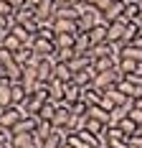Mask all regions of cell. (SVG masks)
I'll list each match as a JSON object with an SVG mask.
<instances>
[{
    "label": "cell",
    "mask_w": 142,
    "mask_h": 148,
    "mask_svg": "<svg viewBox=\"0 0 142 148\" xmlns=\"http://www.w3.org/2000/svg\"><path fill=\"white\" fill-rule=\"evenodd\" d=\"M66 143H71L74 148H101L104 146V140H101L99 135L89 133V130H79V133L66 135Z\"/></svg>",
    "instance_id": "cell-1"
},
{
    "label": "cell",
    "mask_w": 142,
    "mask_h": 148,
    "mask_svg": "<svg viewBox=\"0 0 142 148\" xmlns=\"http://www.w3.org/2000/svg\"><path fill=\"white\" fill-rule=\"evenodd\" d=\"M99 23H104L101 21V10L99 8H94V5H89V3H84L81 5V15H79V31H91L94 26H99Z\"/></svg>",
    "instance_id": "cell-2"
},
{
    "label": "cell",
    "mask_w": 142,
    "mask_h": 148,
    "mask_svg": "<svg viewBox=\"0 0 142 148\" xmlns=\"http://www.w3.org/2000/svg\"><path fill=\"white\" fill-rule=\"evenodd\" d=\"M26 115H28L26 107H20V105H10V107H5V110L0 112V128H10V130H13Z\"/></svg>",
    "instance_id": "cell-3"
},
{
    "label": "cell",
    "mask_w": 142,
    "mask_h": 148,
    "mask_svg": "<svg viewBox=\"0 0 142 148\" xmlns=\"http://www.w3.org/2000/svg\"><path fill=\"white\" fill-rule=\"evenodd\" d=\"M107 41L114 44V46H124L127 44V23H124L122 18L107 26Z\"/></svg>",
    "instance_id": "cell-4"
},
{
    "label": "cell",
    "mask_w": 142,
    "mask_h": 148,
    "mask_svg": "<svg viewBox=\"0 0 142 148\" xmlns=\"http://www.w3.org/2000/svg\"><path fill=\"white\" fill-rule=\"evenodd\" d=\"M101 140H104V146H124L127 148V135H124V130L119 125H107Z\"/></svg>",
    "instance_id": "cell-5"
},
{
    "label": "cell",
    "mask_w": 142,
    "mask_h": 148,
    "mask_svg": "<svg viewBox=\"0 0 142 148\" xmlns=\"http://www.w3.org/2000/svg\"><path fill=\"white\" fill-rule=\"evenodd\" d=\"M30 49L36 51L38 59H41V56H56V41H51V38H41V36H36L33 44H30Z\"/></svg>",
    "instance_id": "cell-6"
},
{
    "label": "cell",
    "mask_w": 142,
    "mask_h": 148,
    "mask_svg": "<svg viewBox=\"0 0 142 148\" xmlns=\"http://www.w3.org/2000/svg\"><path fill=\"white\" fill-rule=\"evenodd\" d=\"M53 66H56V56H41L36 64V72L41 82H51L53 79Z\"/></svg>",
    "instance_id": "cell-7"
},
{
    "label": "cell",
    "mask_w": 142,
    "mask_h": 148,
    "mask_svg": "<svg viewBox=\"0 0 142 148\" xmlns=\"http://www.w3.org/2000/svg\"><path fill=\"white\" fill-rule=\"evenodd\" d=\"M13 59L18 61L23 69H26V66H36V64H38V56H36V51H33L30 46H20V49L13 54Z\"/></svg>",
    "instance_id": "cell-8"
},
{
    "label": "cell",
    "mask_w": 142,
    "mask_h": 148,
    "mask_svg": "<svg viewBox=\"0 0 142 148\" xmlns=\"http://www.w3.org/2000/svg\"><path fill=\"white\" fill-rule=\"evenodd\" d=\"M71 118H74V115H71V110H69V107L58 105V110H56V115H53V120H51V125H53L56 130H64V133H66V130H69Z\"/></svg>",
    "instance_id": "cell-9"
},
{
    "label": "cell",
    "mask_w": 142,
    "mask_h": 148,
    "mask_svg": "<svg viewBox=\"0 0 142 148\" xmlns=\"http://www.w3.org/2000/svg\"><path fill=\"white\" fill-rule=\"evenodd\" d=\"M38 82H41V79H38L36 66H26V69H23V77H20V84L26 87V92H28V95H33V92H36Z\"/></svg>",
    "instance_id": "cell-10"
},
{
    "label": "cell",
    "mask_w": 142,
    "mask_h": 148,
    "mask_svg": "<svg viewBox=\"0 0 142 148\" xmlns=\"http://www.w3.org/2000/svg\"><path fill=\"white\" fill-rule=\"evenodd\" d=\"M97 74H99V72H97L94 66H86V69H81V72L74 74V84H79V87L84 89V87H89V84H94Z\"/></svg>",
    "instance_id": "cell-11"
},
{
    "label": "cell",
    "mask_w": 142,
    "mask_h": 148,
    "mask_svg": "<svg viewBox=\"0 0 142 148\" xmlns=\"http://www.w3.org/2000/svg\"><path fill=\"white\" fill-rule=\"evenodd\" d=\"M81 100V87L79 84H74V82H69L66 84V89H64V100L58 105H64V107H71L74 102H79Z\"/></svg>",
    "instance_id": "cell-12"
},
{
    "label": "cell",
    "mask_w": 142,
    "mask_h": 148,
    "mask_svg": "<svg viewBox=\"0 0 142 148\" xmlns=\"http://www.w3.org/2000/svg\"><path fill=\"white\" fill-rule=\"evenodd\" d=\"M101 97H104V92L101 89H97L94 84H89V87L81 89V102L86 105V107H91V105H99Z\"/></svg>",
    "instance_id": "cell-13"
},
{
    "label": "cell",
    "mask_w": 142,
    "mask_h": 148,
    "mask_svg": "<svg viewBox=\"0 0 142 148\" xmlns=\"http://www.w3.org/2000/svg\"><path fill=\"white\" fill-rule=\"evenodd\" d=\"M10 87H13V82H10L8 77H0V110H5V107H10V105H13Z\"/></svg>",
    "instance_id": "cell-14"
},
{
    "label": "cell",
    "mask_w": 142,
    "mask_h": 148,
    "mask_svg": "<svg viewBox=\"0 0 142 148\" xmlns=\"http://www.w3.org/2000/svg\"><path fill=\"white\" fill-rule=\"evenodd\" d=\"M122 13H124V3L114 0L112 5L101 13V21H104V23H114V21H119V18H122Z\"/></svg>",
    "instance_id": "cell-15"
},
{
    "label": "cell",
    "mask_w": 142,
    "mask_h": 148,
    "mask_svg": "<svg viewBox=\"0 0 142 148\" xmlns=\"http://www.w3.org/2000/svg\"><path fill=\"white\" fill-rule=\"evenodd\" d=\"M51 26L56 33H79V23L76 21H66V18H53Z\"/></svg>",
    "instance_id": "cell-16"
},
{
    "label": "cell",
    "mask_w": 142,
    "mask_h": 148,
    "mask_svg": "<svg viewBox=\"0 0 142 148\" xmlns=\"http://www.w3.org/2000/svg\"><path fill=\"white\" fill-rule=\"evenodd\" d=\"M119 59H129V61H137V64H142V49L135 44H124L119 46Z\"/></svg>",
    "instance_id": "cell-17"
},
{
    "label": "cell",
    "mask_w": 142,
    "mask_h": 148,
    "mask_svg": "<svg viewBox=\"0 0 142 148\" xmlns=\"http://www.w3.org/2000/svg\"><path fill=\"white\" fill-rule=\"evenodd\" d=\"M38 123H41V118H38V115H26V118H23V120L13 128V133H33V130L38 128Z\"/></svg>",
    "instance_id": "cell-18"
},
{
    "label": "cell",
    "mask_w": 142,
    "mask_h": 148,
    "mask_svg": "<svg viewBox=\"0 0 142 148\" xmlns=\"http://www.w3.org/2000/svg\"><path fill=\"white\" fill-rule=\"evenodd\" d=\"M20 46H26V44H23V41H20L15 33H3V36H0V49L10 51V54H15Z\"/></svg>",
    "instance_id": "cell-19"
},
{
    "label": "cell",
    "mask_w": 142,
    "mask_h": 148,
    "mask_svg": "<svg viewBox=\"0 0 142 148\" xmlns=\"http://www.w3.org/2000/svg\"><path fill=\"white\" fill-rule=\"evenodd\" d=\"M53 77L61 79L64 84H69V82H74V69H71L66 61H56V66H53Z\"/></svg>",
    "instance_id": "cell-20"
},
{
    "label": "cell",
    "mask_w": 142,
    "mask_h": 148,
    "mask_svg": "<svg viewBox=\"0 0 142 148\" xmlns=\"http://www.w3.org/2000/svg\"><path fill=\"white\" fill-rule=\"evenodd\" d=\"M91 66L99 74H104V72H112L114 66H119V59H114V56H99V59H94Z\"/></svg>",
    "instance_id": "cell-21"
},
{
    "label": "cell",
    "mask_w": 142,
    "mask_h": 148,
    "mask_svg": "<svg viewBox=\"0 0 142 148\" xmlns=\"http://www.w3.org/2000/svg\"><path fill=\"white\" fill-rule=\"evenodd\" d=\"M107 26L109 23H99V26H94L91 31H86L89 33V41H91V46H99L107 41Z\"/></svg>",
    "instance_id": "cell-22"
},
{
    "label": "cell",
    "mask_w": 142,
    "mask_h": 148,
    "mask_svg": "<svg viewBox=\"0 0 142 148\" xmlns=\"http://www.w3.org/2000/svg\"><path fill=\"white\" fill-rule=\"evenodd\" d=\"M140 13H142V5L137 0H132L124 5V13H122V21L124 23H132V21H140Z\"/></svg>",
    "instance_id": "cell-23"
},
{
    "label": "cell",
    "mask_w": 142,
    "mask_h": 148,
    "mask_svg": "<svg viewBox=\"0 0 142 148\" xmlns=\"http://www.w3.org/2000/svg\"><path fill=\"white\" fill-rule=\"evenodd\" d=\"M10 95H13V105H20V107H26V102H28V97H30L20 82H13V87H10Z\"/></svg>",
    "instance_id": "cell-24"
},
{
    "label": "cell",
    "mask_w": 142,
    "mask_h": 148,
    "mask_svg": "<svg viewBox=\"0 0 142 148\" xmlns=\"http://www.w3.org/2000/svg\"><path fill=\"white\" fill-rule=\"evenodd\" d=\"M64 140H66V133L53 128L51 133L46 135V140H43V148H61V146H64Z\"/></svg>",
    "instance_id": "cell-25"
},
{
    "label": "cell",
    "mask_w": 142,
    "mask_h": 148,
    "mask_svg": "<svg viewBox=\"0 0 142 148\" xmlns=\"http://www.w3.org/2000/svg\"><path fill=\"white\" fill-rule=\"evenodd\" d=\"M89 49H91L89 33L79 31V33H76V44H74V51H76V56H84V54H89Z\"/></svg>",
    "instance_id": "cell-26"
},
{
    "label": "cell",
    "mask_w": 142,
    "mask_h": 148,
    "mask_svg": "<svg viewBox=\"0 0 142 148\" xmlns=\"http://www.w3.org/2000/svg\"><path fill=\"white\" fill-rule=\"evenodd\" d=\"M64 89H66V84L53 77V79L48 82V97H51L53 102H61V100H64Z\"/></svg>",
    "instance_id": "cell-27"
},
{
    "label": "cell",
    "mask_w": 142,
    "mask_h": 148,
    "mask_svg": "<svg viewBox=\"0 0 142 148\" xmlns=\"http://www.w3.org/2000/svg\"><path fill=\"white\" fill-rule=\"evenodd\" d=\"M86 115L91 120H99V123H104V125H109V110H104L101 105H91L89 110H86Z\"/></svg>",
    "instance_id": "cell-28"
},
{
    "label": "cell",
    "mask_w": 142,
    "mask_h": 148,
    "mask_svg": "<svg viewBox=\"0 0 142 148\" xmlns=\"http://www.w3.org/2000/svg\"><path fill=\"white\" fill-rule=\"evenodd\" d=\"M13 148H36L33 133H13Z\"/></svg>",
    "instance_id": "cell-29"
},
{
    "label": "cell",
    "mask_w": 142,
    "mask_h": 148,
    "mask_svg": "<svg viewBox=\"0 0 142 148\" xmlns=\"http://www.w3.org/2000/svg\"><path fill=\"white\" fill-rule=\"evenodd\" d=\"M91 64H94V59H91L89 54H84V56H74V59L69 61V66L74 69V74L81 72V69H86V66H91Z\"/></svg>",
    "instance_id": "cell-30"
},
{
    "label": "cell",
    "mask_w": 142,
    "mask_h": 148,
    "mask_svg": "<svg viewBox=\"0 0 142 148\" xmlns=\"http://www.w3.org/2000/svg\"><path fill=\"white\" fill-rule=\"evenodd\" d=\"M76 33H56V51L58 49H74Z\"/></svg>",
    "instance_id": "cell-31"
},
{
    "label": "cell",
    "mask_w": 142,
    "mask_h": 148,
    "mask_svg": "<svg viewBox=\"0 0 142 148\" xmlns=\"http://www.w3.org/2000/svg\"><path fill=\"white\" fill-rule=\"evenodd\" d=\"M56 110H58V102H53V100H48V102L43 105V110L38 112V118H41V120H53V115H56Z\"/></svg>",
    "instance_id": "cell-32"
},
{
    "label": "cell",
    "mask_w": 142,
    "mask_h": 148,
    "mask_svg": "<svg viewBox=\"0 0 142 148\" xmlns=\"http://www.w3.org/2000/svg\"><path fill=\"white\" fill-rule=\"evenodd\" d=\"M119 128L124 130L127 138H129V135H137V130H140V125H137L132 118H122V120H119Z\"/></svg>",
    "instance_id": "cell-33"
},
{
    "label": "cell",
    "mask_w": 142,
    "mask_h": 148,
    "mask_svg": "<svg viewBox=\"0 0 142 148\" xmlns=\"http://www.w3.org/2000/svg\"><path fill=\"white\" fill-rule=\"evenodd\" d=\"M84 130H89V133H94V135H99V138H101V135H104V130H107V125H104V123H99V120H91V118H89V120H86V128H84Z\"/></svg>",
    "instance_id": "cell-34"
},
{
    "label": "cell",
    "mask_w": 142,
    "mask_h": 148,
    "mask_svg": "<svg viewBox=\"0 0 142 148\" xmlns=\"http://www.w3.org/2000/svg\"><path fill=\"white\" fill-rule=\"evenodd\" d=\"M127 112H129V107H114L109 112V125H119V120L127 118Z\"/></svg>",
    "instance_id": "cell-35"
},
{
    "label": "cell",
    "mask_w": 142,
    "mask_h": 148,
    "mask_svg": "<svg viewBox=\"0 0 142 148\" xmlns=\"http://www.w3.org/2000/svg\"><path fill=\"white\" fill-rule=\"evenodd\" d=\"M119 69H122V74H132V72H137V69H142V64L129 61V59H119Z\"/></svg>",
    "instance_id": "cell-36"
},
{
    "label": "cell",
    "mask_w": 142,
    "mask_h": 148,
    "mask_svg": "<svg viewBox=\"0 0 142 148\" xmlns=\"http://www.w3.org/2000/svg\"><path fill=\"white\" fill-rule=\"evenodd\" d=\"M36 36H41V38H51V41H56V31H53V26L51 23H41V28H38V33Z\"/></svg>",
    "instance_id": "cell-37"
},
{
    "label": "cell",
    "mask_w": 142,
    "mask_h": 148,
    "mask_svg": "<svg viewBox=\"0 0 142 148\" xmlns=\"http://www.w3.org/2000/svg\"><path fill=\"white\" fill-rule=\"evenodd\" d=\"M127 118H132L135 120V123H137V125H142V107L137 102L132 105V107H129V112H127Z\"/></svg>",
    "instance_id": "cell-38"
},
{
    "label": "cell",
    "mask_w": 142,
    "mask_h": 148,
    "mask_svg": "<svg viewBox=\"0 0 142 148\" xmlns=\"http://www.w3.org/2000/svg\"><path fill=\"white\" fill-rule=\"evenodd\" d=\"M69 110H71V115H86V110H89V107H86V105L79 100V102H74V105H71Z\"/></svg>",
    "instance_id": "cell-39"
},
{
    "label": "cell",
    "mask_w": 142,
    "mask_h": 148,
    "mask_svg": "<svg viewBox=\"0 0 142 148\" xmlns=\"http://www.w3.org/2000/svg\"><path fill=\"white\" fill-rule=\"evenodd\" d=\"M86 3H89V5H94V8H99L101 13H104V10H107V8L112 5L114 0H86Z\"/></svg>",
    "instance_id": "cell-40"
},
{
    "label": "cell",
    "mask_w": 142,
    "mask_h": 148,
    "mask_svg": "<svg viewBox=\"0 0 142 148\" xmlns=\"http://www.w3.org/2000/svg\"><path fill=\"white\" fill-rule=\"evenodd\" d=\"M0 15H15L13 5H10V3H3V0H0Z\"/></svg>",
    "instance_id": "cell-41"
},
{
    "label": "cell",
    "mask_w": 142,
    "mask_h": 148,
    "mask_svg": "<svg viewBox=\"0 0 142 148\" xmlns=\"http://www.w3.org/2000/svg\"><path fill=\"white\" fill-rule=\"evenodd\" d=\"M127 143H129V146H135V148H142V135H129Z\"/></svg>",
    "instance_id": "cell-42"
},
{
    "label": "cell",
    "mask_w": 142,
    "mask_h": 148,
    "mask_svg": "<svg viewBox=\"0 0 142 148\" xmlns=\"http://www.w3.org/2000/svg\"><path fill=\"white\" fill-rule=\"evenodd\" d=\"M132 44H135V46H140V49H142V36H135V41H132Z\"/></svg>",
    "instance_id": "cell-43"
},
{
    "label": "cell",
    "mask_w": 142,
    "mask_h": 148,
    "mask_svg": "<svg viewBox=\"0 0 142 148\" xmlns=\"http://www.w3.org/2000/svg\"><path fill=\"white\" fill-rule=\"evenodd\" d=\"M69 3H71V5H84L86 0H69Z\"/></svg>",
    "instance_id": "cell-44"
},
{
    "label": "cell",
    "mask_w": 142,
    "mask_h": 148,
    "mask_svg": "<svg viewBox=\"0 0 142 148\" xmlns=\"http://www.w3.org/2000/svg\"><path fill=\"white\" fill-rule=\"evenodd\" d=\"M38 3H41V0H26V5H33V8H36Z\"/></svg>",
    "instance_id": "cell-45"
},
{
    "label": "cell",
    "mask_w": 142,
    "mask_h": 148,
    "mask_svg": "<svg viewBox=\"0 0 142 148\" xmlns=\"http://www.w3.org/2000/svg\"><path fill=\"white\" fill-rule=\"evenodd\" d=\"M56 5H71L69 0H56Z\"/></svg>",
    "instance_id": "cell-46"
},
{
    "label": "cell",
    "mask_w": 142,
    "mask_h": 148,
    "mask_svg": "<svg viewBox=\"0 0 142 148\" xmlns=\"http://www.w3.org/2000/svg\"><path fill=\"white\" fill-rule=\"evenodd\" d=\"M61 148H74V146H71V143H66V140H64V146H61Z\"/></svg>",
    "instance_id": "cell-47"
},
{
    "label": "cell",
    "mask_w": 142,
    "mask_h": 148,
    "mask_svg": "<svg viewBox=\"0 0 142 148\" xmlns=\"http://www.w3.org/2000/svg\"><path fill=\"white\" fill-rule=\"evenodd\" d=\"M104 148H124V146H104Z\"/></svg>",
    "instance_id": "cell-48"
},
{
    "label": "cell",
    "mask_w": 142,
    "mask_h": 148,
    "mask_svg": "<svg viewBox=\"0 0 142 148\" xmlns=\"http://www.w3.org/2000/svg\"><path fill=\"white\" fill-rule=\"evenodd\" d=\"M119 3H124V5H127V3H132V0H119Z\"/></svg>",
    "instance_id": "cell-49"
},
{
    "label": "cell",
    "mask_w": 142,
    "mask_h": 148,
    "mask_svg": "<svg viewBox=\"0 0 142 148\" xmlns=\"http://www.w3.org/2000/svg\"><path fill=\"white\" fill-rule=\"evenodd\" d=\"M137 135H142V125H140V130H137Z\"/></svg>",
    "instance_id": "cell-50"
},
{
    "label": "cell",
    "mask_w": 142,
    "mask_h": 148,
    "mask_svg": "<svg viewBox=\"0 0 142 148\" xmlns=\"http://www.w3.org/2000/svg\"><path fill=\"white\" fill-rule=\"evenodd\" d=\"M127 148H135V146H129V143H127Z\"/></svg>",
    "instance_id": "cell-51"
},
{
    "label": "cell",
    "mask_w": 142,
    "mask_h": 148,
    "mask_svg": "<svg viewBox=\"0 0 142 148\" xmlns=\"http://www.w3.org/2000/svg\"><path fill=\"white\" fill-rule=\"evenodd\" d=\"M137 3H140V5H142V0H137Z\"/></svg>",
    "instance_id": "cell-52"
},
{
    "label": "cell",
    "mask_w": 142,
    "mask_h": 148,
    "mask_svg": "<svg viewBox=\"0 0 142 148\" xmlns=\"http://www.w3.org/2000/svg\"><path fill=\"white\" fill-rule=\"evenodd\" d=\"M140 21H142V13H140Z\"/></svg>",
    "instance_id": "cell-53"
},
{
    "label": "cell",
    "mask_w": 142,
    "mask_h": 148,
    "mask_svg": "<svg viewBox=\"0 0 142 148\" xmlns=\"http://www.w3.org/2000/svg\"><path fill=\"white\" fill-rule=\"evenodd\" d=\"M0 36H3V31H0Z\"/></svg>",
    "instance_id": "cell-54"
},
{
    "label": "cell",
    "mask_w": 142,
    "mask_h": 148,
    "mask_svg": "<svg viewBox=\"0 0 142 148\" xmlns=\"http://www.w3.org/2000/svg\"><path fill=\"white\" fill-rule=\"evenodd\" d=\"M0 112H3V110H0Z\"/></svg>",
    "instance_id": "cell-55"
}]
</instances>
